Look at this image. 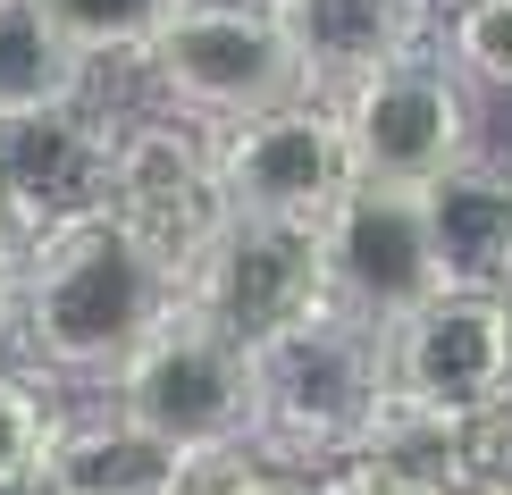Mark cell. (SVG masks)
<instances>
[{
    "instance_id": "obj_2",
    "label": "cell",
    "mask_w": 512,
    "mask_h": 495,
    "mask_svg": "<svg viewBox=\"0 0 512 495\" xmlns=\"http://www.w3.org/2000/svg\"><path fill=\"white\" fill-rule=\"evenodd\" d=\"M387 403V353L345 311H319L269 353H252V454H269L294 479H319L370 437Z\"/></svg>"
},
{
    "instance_id": "obj_7",
    "label": "cell",
    "mask_w": 512,
    "mask_h": 495,
    "mask_svg": "<svg viewBox=\"0 0 512 495\" xmlns=\"http://www.w3.org/2000/svg\"><path fill=\"white\" fill-rule=\"evenodd\" d=\"M177 311L202 319L210 336H227L236 353H269L277 336H294L303 319L328 311V269H319V227H261L227 219L219 244L194 261L177 286Z\"/></svg>"
},
{
    "instance_id": "obj_9",
    "label": "cell",
    "mask_w": 512,
    "mask_h": 495,
    "mask_svg": "<svg viewBox=\"0 0 512 495\" xmlns=\"http://www.w3.org/2000/svg\"><path fill=\"white\" fill-rule=\"evenodd\" d=\"M210 168H219L227 219H261V227H319L353 193L336 110L311 93L286 101V110L244 118V126H219L210 135Z\"/></svg>"
},
{
    "instance_id": "obj_13",
    "label": "cell",
    "mask_w": 512,
    "mask_h": 495,
    "mask_svg": "<svg viewBox=\"0 0 512 495\" xmlns=\"http://www.w3.org/2000/svg\"><path fill=\"white\" fill-rule=\"evenodd\" d=\"M437 277L462 294H512V177L487 160H462L420 193Z\"/></svg>"
},
{
    "instance_id": "obj_18",
    "label": "cell",
    "mask_w": 512,
    "mask_h": 495,
    "mask_svg": "<svg viewBox=\"0 0 512 495\" xmlns=\"http://www.w3.org/2000/svg\"><path fill=\"white\" fill-rule=\"evenodd\" d=\"M445 68L512 93V0H454L445 9Z\"/></svg>"
},
{
    "instance_id": "obj_20",
    "label": "cell",
    "mask_w": 512,
    "mask_h": 495,
    "mask_svg": "<svg viewBox=\"0 0 512 495\" xmlns=\"http://www.w3.org/2000/svg\"><path fill=\"white\" fill-rule=\"evenodd\" d=\"M311 495H429V487H412L403 470H387L378 454H361V445H353L345 462H328V470L311 479Z\"/></svg>"
},
{
    "instance_id": "obj_14",
    "label": "cell",
    "mask_w": 512,
    "mask_h": 495,
    "mask_svg": "<svg viewBox=\"0 0 512 495\" xmlns=\"http://www.w3.org/2000/svg\"><path fill=\"white\" fill-rule=\"evenodd\" d=\"M177 462L185 454H168L135 420L84 412V420H59V437H51V454H42L26 495H168Z\"/></svg>"
},
{
    "instance_id": "obj_6",
    "label": "cell",
    "mask_w": 512,
    "mask_h": 495,
    "mask_svg": "<svg viewBox=\"0 0 512 495\" xmlns=\"http://www.w3.org/2000/svg\"><path fill=\"white\" fill-rule=\"evenodd\" d=\"M336 135H345L353 185L378 193H429L445 168L471 160V93L437 51H412L395 68L361 76L353 93L328 101Z\"/></svg>"
},
{
    "instance_id": "obj_22",
    "label": "cell",
    "mask_w": 512,
    "mask_h": 495,
    "mask_svg": "<svg viewBox=\"0 0 512 495\" xmlns=\"http://www.w3.org/2000/svg\"><path fill=\"white\" fill-rule=\"evenodd\" d=\"M454 495H512V470H471Z\"/></svg>"
},
{
    "instance_id": "obj_17",
    "label": "cell",
    "mask_w": 512,
    "mask_h": 495,
    "mask_svg": "<svg viewBox=\"0 0 512 495\" xmlns=\"http://www.w3.org/2000/svg\"><path fill=\"white\" fill-rule=\"evenodd\" d=\"M168 9H177V0H42V17H51L93 68H101V59H135L143 42L160 34Z\"/></svg>"
},
{
    "instance_id": "obj_4",
    "label": "cell",
    "mask_w": 512,
    "mask_h": 495,
    "mask_svg": "<svg viewBox=\"0 0 512 495\" xmlns=\"http://www.w3.org/2000/svg\"><path fill=\"white\" fill-rule=\"evenodd\" d=\"M126 244L152 261L168 286H185L194 261L219 244L227 227V202H219V168H210V135L185 118H118V143H110V202H101Z\"/></svg>"
},
{
    "instance_id": "obj_19",
    "label": "cell",
    "mask_w": 512,
    "mask_h": 495,
    "mask_svg": "<svg viewBox=\"0 0 512 495\" xmlns=\"http://www.w3.org/2000/svg\"><path fill=\"white\" fill-rule=\"evenodd\" d=\"M168 495H311V479L277 470L269 454H252V445H219V454H185Z\"/></svg>"
},
{
    "instance_id": "obj_1",
    "label": "cell",
    "mask_w": 512,
    "mask_h": 495,
    "mask_svg": "<svg viewBox=\"0 0 512 495\" xmlns=\"http://www.w3.org/2000/svg\"><path fill=\"white\" fill-rule=\"evenodd\" d=\"M168 311H177V286L110 219H84L17 261L9 344H26L34 378H110Z\"/></svg>"
},
{
    "instance_id": "obj_15",
    "label": "cell",
    "mask_w": 512,
    "mask_h": 495,
    "mask_svg": "<svg viewBox=\"0 0 512 495\" xmlns=\"http://www.w3.org/2000/svg\"><path fill=\"white\" fill-rule=\"evenodd\" d=\"M93 59L42 17V0H0V118H34V110H76Z\"/></svg>"
},
{
    "instance_id": "obj_21",
    "label": "cell",
    "mask_w": 512,
    "mask_h": 495,
    "mask_svg": "<svg viewBox=\"0 0 512 495\" xmlns=\"http://www.w3.org/2000/svg\"><path fill=\"white\" fill-rule=\"evenodd\" d=\"M9 319H17V252L0 244V344H9Z\"/></svg>"
},
{
    "instance_id": "obj_12",
    "label": "cell",
    "mask_w": 512,
    "mask_h": 495,
    "mask_svg": "<svg viewBox=\"0 0 512 495\" xmlns=\"http://www.w3.org/2000/svg\"><path fill=\"white\" fill-rule=\"evenodd\" d=\"M269 9L294 42V68H303L311 101L353 93L361 76L412 59L420 34H429V0H269Z\"/></svg>"
},
{
    "instance_id": "obj_8",
    "label": "cell",
    "mask_w": 512,
    "mask_h": 495,
    "mask_svg": "<svg viewBox=\"0 0 512 495\" xmlns=\"http://www.w3.org/2000/svg\"><path fill=\"white\" fill-rule=\"evenodd\" d=\"M387 395L437 420H487L512 403V294H429L412 319L378 336Z\"/></svg>"
},
{
    "instance_id": "obj_16",
    "label": "cell",
    "mask_w": 512,
    "mask_h": 495,
    "mask_svg": "<svg viewBox=\"0 0 512 495\" xmlns=\"http://www.w3.org/2000/svg\"><path fill=\"white\" fill-rule=\"evenodd\" d=\"M59 420H68V412L51 403V378L0 370V495H26L34 487V470H42V454H51Z\"/></svg>"
},
{
    "instance_id": "obj_11",
    "label": "cell",
    "mask_w": 512,
    "mask_h": 495,
    "mask_svg": "<svg viewBox=\"0 0 512 495\" xmlns=\"http://www.w3.org/2000/svg\"><path fill=\"white\" fill-rule=\"evenodd\" d=\"M319 269H328V311L361 319L370 336H387L395 319H412L429 294H445L420 193L353 185L345 202L319 219Z\"/></svg>"
},
{
    "instance_id": "obj_10",
    "label": "cell",
    "mask_w": 512,
    "mask_h": 495,
    "mask_svg": "<svg viewBox=\"0 0 512 495\" xmlns=\"http://www.w3.org/2000/svg\"><path fill=\"white\" fill-rule=\"evenodd\" d=\"M110 143H118V118H101L93 101L0 118V244L17 261L34 244H51V235L101 219V202H110Z\"/></svg>"
},
{
    "instance_id": "obj_3",
    "label": "cell",
    "mask_w": 512,
    "mask_h": 495,
    "mask_svg": "<svg viewBox=\"0 0 512 495\" xmlns=\"http://www.w3.org/2000/svg\"><path fill=\"white\" fill-rule=\"evenodd\" d=\"M135 68L160 93V118H185L202 135L303 101V68L269 0H177Z\"/></svg>"
},
{
    "instance_id": "obj_5",
    "label": "cell",
    "mask_w": 512,
    "mask_h": 495,
    "mask_svg": "<svg viewBox=\"0 0 512 495\" xmlns=\"http://www.w3.org/2000/svg\"><path fill=\"white\" fill-rule=\"evenodd\" d=\"M110 412L160 437L168 454H219L252 445V361L202 319L168 311L152 336L110 370Z\"/></svg>"
}]
</instances>
